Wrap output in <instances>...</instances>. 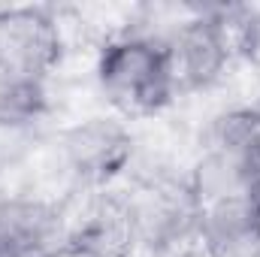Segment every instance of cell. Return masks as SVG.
I'll return each mask as SVG.
<instances>
[{"instance_id":"1","label":"cell","mask_w":260,"mask_h":257,"mask_svg":"<svg viewBox=\"0 0 260 257\" xmlns=\"http://www.w3.org/2000/svg\"><path fill=\"white\" fill-rule=\"evenodd\" d=\"M200 206L251 197L260 185V103H233L209 118L185 173Z\"/></svg>"},{"instance_id":"2","label":"cell","mask_w":260,"mask_h":257,"mask_svg":"<svg viewBox=\"0 0 260 257\" xmlns=\"http://www.w3.org/2000/svg\"><path fill=\"white\" fill-rule=\"evenodd\" d=\"M94 82L115 115L154 118L176 97V79L160 40L124 27L103 40L94 61Z\"/></svg>"},{"instance_id":"3","label":"cell","mask_w":260,"mask_h":257,"mask_svg":"<svg viewBox=\"0 0 260 257\" xmlns=\"http://www.w3.org/2000/svg\"><path fill=\"white\" fill-rule=\"evenodd\" d=\"M136 133L115 112L76 118L55 139V164L76 194L115 188L136 164Z\"/></svg>"},{"instance_id":"4","label":"cell","mask_w":260,"mask_h":257,"mask_svg":"<svg viewBox=\"0 0 260 257\" xmlns=\"http://www.w3.org/2000/svg\"><path fill=\"white\" fill-rule=\"evenodd\" d=\"M224 9L227 6H191L167 30L164 49L179 91H212L239 58Z\"/></svg>"},{"instance_id":"5","label":"cell","mask_w":260,"mask_h":257,"mask_svg":"<svg viewBox=\"0 0 260 257\" xmlns=\"http://www.w3.org/2000/svg\"><path fill=\"white\" fill-rule=\"evenodd\" d=\"M70 242V209L64 200L37 191L0 194V254L55 257Z\"/></svg>"},{"instance_id":"6","label":"cell","mask_w":260,"mask_h":257,"mask_svg":"<svg viewBox=\"0 0 260 257\" xmlns=\"http://www.w3.org/2000/svg\"><path fill=\"white\" fill-rule=\"evenodd\" d=\"M64 52V24L55 9L40 3L0 6V61L49 82Z\"/></svg>"},{"instance_id":"7","label":"cell","mask_w":260,"mask_h":257,"mask_svg":"<svg viewBox=\"0 0 260 257\" xmlns=\"http://www.w3.org/2000/svg\"><path fill=\"white\" fill-rule=\"evenodd\" d=\"M200 257H260V206L254 197H236L200 206Z\"/></svg>"},{"instance_id":"8","label":"cell","mask_w":260,"mask_h":257,"mask_svg":"<svg viewBox=\"0 0 260 257\" xmlns=\"http://www.w3.org/2000/svg\"><path fill=\"white\" fill-rule=\"evenodd\" d=\"M49 112V85L18 67L0 61V133H21Z\"/></svg>"},{"instance_id":"9","label":"cell","mask_w":260,"mask_h":257,"mask_svg":"<svg viewBox=\"0 0 260 257\" xmlns=\"http://www.w3.org/2000/svg\"><path fill=\"white\" fill-rule=\"evenodd\" d=\"M55 257H100V254H94V251H88V248H82L79 242H67L64 248L58 251Z\"/></svg>"},{"instance_id":"10","label":"cell","mask_w":260,"mask_h":257,"mask_svg":"<svg viewBox=\"0 0 260 257\" xmlns=\"http://www.w3.org/2000/svg\"><path fill=\"white\" fill-rule=\"evenodd\" d=\"M251 197H254V203H257V206H260V185H257V191L251 194Z\"/></svg>"},{"instance_id":"11","label":"cell","mask_w":260,"mask_h":257,"mask_svg":"<svg viewBox=\"0 0 260 257\" xmlns=\"http://www.w3.org/2000/svg\"><path fill=\"white\" fill-rule=\"evenodd\" d=\"M0 257H3V254H0Z\"/></svg>"}]
</instances>
